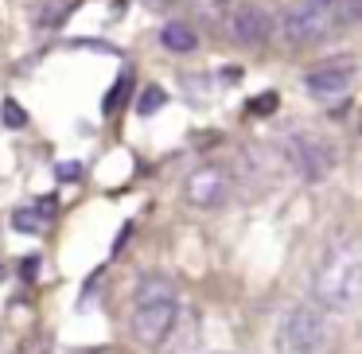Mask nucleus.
I'll list each match as a JSON object with an SVG mask.
<instances>
[{
	"label": "nucleus",
	"mask_w": 362,
	"mask_h": 354,
	"mask_svg": "<svg viewBox=\"0 0 362 354\" xmlns=\"http://www.w3.org/2000/svg\"><path fill=\"white\" fill-rule=\"evenodd\" d=\"M335 20V0H296L281 16V35L288 47H308V43H320Z\"/></svg>",
	"instance_id": "20e7f679"
},
{
	"label": "nucleus",
	"mask_w": 362,
	"mask_h": 354,
	"mask_svg": "<svg viewBox=\"0 0 362 354\" xmlns=\"http://www.w3.org/2000/svg\"><path fill=\"white\" fill-rule=\"evenodd\" d=\"M160 43H164L172 55H191V51L199 47V35L191 24H183V20H168L164 32H160Z\"/></svg>",
	"instance_id": "1a4fd4ad"
},
{
	"label": "nucleus",
	"mask_w": 362,
	"mask_h": 354,
	"mask_svg": "<svg viewBox=\"0 0 362 354\" xmlns=\"http://www.w3.org/2000/svg\"><path fill=\"white\" fill-rule=\"evenodd\" d=\"M284 160H288V167L300 179L320 183L323 175L335 167V148L315 133H292L288 141H284Z\"/></svg>",
	"instance_id": "39448f33"
},
{
	"label": "nucleus",
	"mask_w": 362,
	"mask_h": 354,
	"mask_svg": "<svg viewBox=\"0 0 362 354\" xmlns=\"http://www.w3.org/2000/svg\"><path fill=\"white\" fill-rule=\"evenodd\" d=\"M230 191H234V179H230V172L222 164L195 167V172L187 175V183H183L187 203L199 206V211H214V206H222L230 199Z\"/></svg>",
	"instance_id": "0eeeda50"
},
{
	"label": "nucleus",
	"mask_w": 362,
	"mask_h": 354,
	"mask_svg": "<svg viewBox=\"0 0 362 354\" xmlns=\"http://www.w3.org/2000/svg\"><path fill=\"white\" fill-rule=\"evenodd\" d=\"M78 4L82 0H40V8H35V28H59Z\"/></svg>",
	"instance_id": "9d476101"
},
{
	"label": "nucleus",
	"mask_w": 362,
	"mask_h": 354,
	"mask_svg": "<svg viewBox=\"0 0 362 354\" xmlns=\"http://www.w3.org/2000/svg\"><path fill=\"white\" fill-rule=\"evenodd\" d=\"M315 300L327 312H354L362 296V245L358 237H343L327 249L312 284Z\"/></svg>",
	"instance_id": "f03ea898"
},
{
	"label": "nucleus",
	"mask_w": 362,
	"mask_h": 354,
	"mask_svg": "<svg viewBox=\"0 0 362 354\" xmlns=\"http://www.w3.org/2000/svg\"><path fill=\"white\" fill-rule=\"evenodd\" d=\"M327 343V319L320 307L296 304L276 323V354H320Z\"/></svg>",
	"instance_id": "7ed1b4c3"
},
{
	"label": "nucleus",
	"mask_w": 362,
	"mask_h": 354,
	"mask_svg": "<svg viewBox=\"0 0 362 354\" xmlns=\"http://www.w3.org/2000/svg\"><path fill=\"white\" fill-rule=\"evenodd\" d=\"M354 78H358V63L351 55H339V59H327V63L312 66L304 74V90L312 98H320V102H331V98H343L354 86Z\"/></svg>",
	"instance_id": "423d86ee"
},
{
	"label": "nucleus",
	"mask_w": 362,
	"mask_h": 354,
	"mask_svg": "<svg viewBox=\"0 0 362 354\" xmlns=\"http://www.w3.org/2000/svg\"><path fill=\"white\" fill-rule=\"evenodd\" d=\"M250 113H257V117L276 113V94H273V90H269V94H257V102H250Z\"/></svg>",
	"instance_id": "dca6fc26"
},
{
	"label": "nucleus",
	"mask_w": 362,
	"mask_h": 354,
	"mask_svg": "<svg viewBox=\"0 0 362 354\" xmlns=\"http://www.w3.org/2000/svg\"><path fill=\"white\" fill-rule=\"evenodd\" d=\"M230 35H234L238 43L257 47V43H265L269 35H273V16H269L261 4H238V8L230 12Z\"/></svg>",
	"instance_id": "6e6552de"
},
{
	"label": "nucleus",
	"mask_w": 362,
	"mask_h": 354,
	"mask_svg": "<svg viewBox=\"0 0 362 354\" xmlns=\"http://www.w3.org/2000/svg\"><path fill=\"white\" fill-rule=\"evenodd\" d=\"M180 319V296H175V284L164 276H144L136 284L133 296V315H129V331L144 350H160L168 343V335L175 331Z\"/></svg>",
	"instance_id": "f257e3e1"
},
{
	"label": "nucleus",
	"mask_w": 362,
	"mask_h": 354,
	"mask_svg": "<svg viewBox=\"0 0 362 354\" xmlns=\"http://www.w3.org/2000/svg\"><path fill=\"white\" fill-rule=\"evenodd\" d=\"M35 273H40V261L28 257V261H24V281H35Z\"/></svg>",
	"instance_id": "a211bd4d"
},
{
	"label": "nucleus",
	"mask_w": 362,
	"mask_h": 354,
	"mask_svg": "<svg viewBox=\"0 0 362 354\" xmlns=\"http://www.w3.org/2000/svg\"><path fill=\"white\" fill-rule=\"evenodd\" d=\"M43 222H47V218H43L35 206H16V211H12V226H16L20 234H40Z\"/></svg>",
	"instance_id": "9b49d317"
},
{
	"label": "nucleus",
	"mask_w": 362,
	"mask_h": 354,
	"mask_svg": "<svg viewBox=\"0 0 362 354\" xmlns=\"http://www.w3.org/2000/svg\"><path fill=\"white\" fill-rule=\"evenodd\" d=\"M129 86H133V78H129V74H121V78H117V86H113L110 94H105L102 113H117L121 105H125V98H129Z\"/></svg>",
	"instance_id": "f8f14e48"
},
{
	"label": "nucleus",
	"mask_w": 362,
	"mask_h": 354,
	"mask_svg": "<svg viewBox=\"0 0 362 354\" xmlns=\"http://www.w3.org/2000/svg\"><path fill=\"white\" fill-rule=\"evenodd\" d=\"M55 172H59V179H74V175H82V167L78 164H59Z\"/></svg>",
	"instance_id": "f3484780"
},
{
	"label": "nucleus",
	"mask_w": 362,
	"mask_h": 354,
	"mask_svg": "<svg viewBox=\"0 0 362 354\" xmlns=\"http://www.w3.org/2000/svg\"><path fill=\"white\" fill-rule=\"evenodd\" d=\"M0 276H4V269H0Z\"/></svg>",
	"instance_id": "6ab92c4d"
},
{
	"label": "nucleus",
	"mask_w": 362,
	"mask_h": 354,
	"mask_svg": "<svg viewBox=\"0 0 362 354\" xmlns=\"http://www.w3.org/2000/svg\"><path fill=\"white\" fill-rule=\"evenodd\" d=\"M164 102H168V94H164V90H160V86H148L141 98H136V113H141V117H152V113H156Z\"/></svg>",
	"instance_id": "ddd939ff"
},
{
	"label": "nucleus",
	"mask_w": 362,
	"mask_h": 354,
	"mask_svg": "<svg viewBox=\"0 0 362 354\" xmlns=\"http://www.w3.org/2000/svg\"><path fill=\"white\" fill-rule=\"evenodd\" d=\"M335 16L346 20V24H354V20L362 16V0H335Z\"/></svg>",
	"instance_id": "2eb2a0df"
},
{
	"label": "nucleus",
	"mask_w": 362,
	"mask_h": 354,
	"mask_svg": "<svg viewBox=\"0 0 362 354\" xmlns=\"http://www.w3.org/2000/svg\"><path fill=\"white\" fill-rule=\"evenodd\" d=\"M0 117H4V125H8V129H24V125H28V113L20 110L16 102H4V110H0Z\"/></svg>",
	"instance_id": "4468645a"
}]
</instances>
